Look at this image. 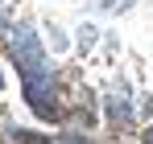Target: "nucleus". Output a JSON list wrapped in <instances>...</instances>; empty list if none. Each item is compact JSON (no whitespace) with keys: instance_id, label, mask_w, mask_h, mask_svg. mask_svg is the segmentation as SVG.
<instances>
[{"instance_id":"1","label":"nucleus","mask_w":153,"mask_h":144,"mask_svg":"<svg viewBox=\"0 0 153 144\" xmlns=\"http://www.w3.org/2000/svg\"><path fill=\"white\" fill-rule=\"evenodd\" d=\"M17 70H21V91H25L29 111L46 123H58L66 111H62V99H58V78H54L50 62L33 58V62H17Z\"/></svg>"},{"instance_id":"2","label":"nucleus","mask_w":153,"mask_h":144,"mask_svg":"<svg viewBox=\"0 0 153 144\" xmlns=\"http://www.w3.org/2000/svg\"><path fill=\"white\" fill-rule=\"evenodd\" d=\"M103 111H108V120L116 123V128L132 123V95H128V87H124V82H116V87L103 95Z\"/></svg>"},{"instance_id":"3","label":"nucleus","mask_w":153,"mask_h":144,"mask_svg":"<svg viewBox=\"0 0 153 144\" xmlns=\"http://www.w3.org/2000/svg\"><path fill=\"white\" fill-rule=\"evenodd\" d=\"M8 140L13 144H54L46 136H37V132H25V128H8Z\"/></svg>"},{"instance_id":"4","label":"nucleus","mask_w":153,"mask_h":144,"mask_svg":"<svg viewBox=\"0 0 153 144\" xmlns=\"http://www.w3.org/2000/svg\"><path fill=\"white\" fill-rule=\"evenodd\" d=\"M132 4H137V0H91L87 8H95V12H124Z\"/></svg>"},{"instance_id":"5","label":"nucleus","mask_w":153,"mask_h":144,"mask_svg":"<svg viewBox=\"0 0 153 144\" xmlns=\"http://www.w3.org/2000/svg\"><path fill=\"white\" fill-rule=\"evenodd\" d=\"M54 144H91L87 136H79V132H66V136H58Z\"/></svg>"},{"instance_id":"6","label":"nucleus","mask_w":153,"mask_h":144,"mask_svg":"<svg viewBox=\"0 0 153 144\" xmlns=\"http://www.w3.org/2000/svg\"><path fill=\"white\" fill-rule=\"evenodd\" d=\"M79 41H83V49H91V41H95V29H91V25H83V33H79Z\"/></svg>"},{"instance_id":"7","label":"nucleus","mask_w":153,"mask_h":144,"mask_svg":"<svg viewBox=\"0 0 153 144\" xmlns=\"http://www.w3.org/2000/svg\"><path fill=\"white\" fill-rule=\"evenodd\" d=\"M141 140H145V144H153V128H145V136H141Z\"/></svg>"},{"instance_id":"8","label":"nucleus","mask_w":153,"mask_h":144,"mask_svg":"<svg viewBox=\"0 0 153 144\" xmlns=\"http://www.w3.org/2000/svg\"><path fill=\"white\" fill-rule=\"evenodd\" d=\"M0 91H4V70H0Z\"/></svg>"}]
</instances>
